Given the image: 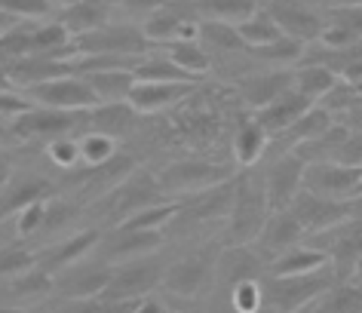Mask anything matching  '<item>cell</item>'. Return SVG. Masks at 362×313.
Returning a JSON list of instances; mask_svg holds the SVG:
<instances>
[{
  "mask_svg": "<svg viewBox=\"0 0 362 313\" xmlns=\"http://www.w3.org/2000/svg\"><path fill=\"white\" fill-rule=\"evenodd\" d=\"M267 215H270V206L264 194V178L240 175V182H233V200L228 212L230 246H255Z\"/></svg>",
  "mask_w": 362,
  "mask_h": 313,
  "instance_id": "1",
  "label": "cell"
},
{
  "mask_svg": "<svg viewBox=\"0 0 362 313\" xmlns=\"http://www.w3.org/2000/svg\"><path fill=\"white\" fill-rule=\"evenodd\" d=\"M153 47L141 34V25L114 19L98 31L80 34L71 40V59L74 56H144Z\"/></svg>",
  "mask_w": 362,
  "mask_h": 313,
  "instance_id": "2",
  "label": "cell"
},
{
  "mask_svg": "<svg viewBox=\"0 0 362 313\" xmlns=\"http://www.w3.org/2000/svg\"><path fill=\"white\" fill-rule=\"evenodd\" d=\"M334 267H322L316 273H304V276H267L264 283V298L267 304H274L276 313H298L304 310L307 304H316L325 292L332 289V280H334Z\"/></svg>",
  "mask_w": 362,
  "mask_h": 313,
  "instance_id": "3",
  "label": "cell"
},
{
  "mask_svg": "<svg viewBox=\"0 0 362 313\" xmlns=\"http://www.w3.org/2000/svg\"><path fill=\"white\" fill-rule=\"evenodd\" d=\"M200 19L187 4H175L166 0L160 10H153L148 19L141 22V34L148 37L153 49H166L172 43L181 40H200Z\"/></svg>",
  "mask_w": 362,
  "mask_h": 313,
  "instance_id": "4",
  "label": "cell"
},
{
  "mask_svg": "<svg viewBox=\"0 0 362 313\" xmlns=\"http://www.w3.org/2000/svg\"><path fill=\"white\" fill-rule=\"evenodd\" d=\"M304 191L347 203L353 194L362 191V166H347L338 160H310L304 166Z\"/></svg>",
  "mask_w": 362,
  "mask_h": 313,
  "instance_id": "5",
  "label": "cell"
},
{
  "mask_svg": "<svg viewBox=\"0 0 362 313\" xmlns=\"http://www.w3.org/2000/svg\"><path fill=\"white\" fill-rule=\"evenodd\" d=\"M233 169L224 163H212V160H178L169 163L160 172V191L169 194H200L209 187H218L224 182H230Z\"/></svg>",
  "mask_w": 362,
  "mask_h": 313,
  "instance_id": "6",
  "label": "cell"
},
{
  "mask_svg": "<svg viewBox=\"0 0 362 313\" xmlns=\"http://www.w3.org/2000/svg\"><path fill=\"white\" fill-rule=\"evenodd\" d=\"M261 6L274 16V22L283 28L288 40L310 47L320 40L325 28V16L320 6H313L310 0H261Z\"/></svg>",
  "mask_w": 362,
  "mask_h": 313,
  "instance_id": "7",
  "label": "cell"
},
{
  "mask_svg": "<svg viewBox=\"0 0 362 313\" xmlns=\"http://www.w3.org/2000/svg\"><path fill=\"white\" fill-rule=\"evenodd\" d=\"M22 93H28L31 102L40 105V108H56V111H71V114H89L93 108H98L86 77H80V74L47 80V83L22 89Z\"/></svg>",
  "mask_w": 362,
  "mask_h": 313,
  "instance_id": "8",
  "label": "cell"
},
{
  "mask_svg": "<svg viewBox=\"0 0 362 313\" xmlns=\"http://www.w3.org/2000/svg\"><path fill=\"white\" fill-rule=\"evenodd\" d=\"M163 271L166 267L153 264L151 255L135 258V261L126 264H114L111 283H107L102 301H135L141 295H151L163 283Z\"/></svg>",
  "mask_w": 362,
  "mask_h": 313,
  "instance_id": "9",
  "label": "cell"
},
{
  "mask_svg": "<svg viewBox=\"0 0 362 313\" xmlns=\"http://www.w3.org/2000/svg\"><path fill=\"white\" fill-rule=\"evenodd\" d=\"M304 166H307V160L301 154L286 150L264 172V194H267L270 212L288 209L295 203V196L304 191Z\"/></svg>",
  "mask_w": 362,
  "mask_h": 313,
  "instance_id": "10",
  "label": "cell"
},
{
  "mask_svg": "<svg viewBox=\"0 0 362 313\" xmlns=\"http://www.w3.org/2000/svg\"><path fill=\"white\" fill-rule=\"evenodd\" d=\"M114 267L105 261H80L74 267L59 273V280H52V289H56L62 298L68 301H95L102 298L107 283H111Z\"/></svg>",
  "mask_w": 362,
  "mask_h": 313,
  "instance_id": "11",
  "label": "cell"
},
{
  "mask_svg": "<svg viewBox=\"0 0 362 313\" xmlns=\"http://www.w3.org/2000/svg\"><path fill=\"white\" fill-rule=\"evenodd\" d=\"M295 212V218L301 221L304 228V237L310 234H320V230H329L334 225L350 218V209L347 203H338V200H325V196H316L310 191H301L295 196V203L288 206Z\"/></svg>",
  "mask_w": 362,
  "mask_h": 313,
  "instance_id": "12",
  "label": "cell"
},
{
  "mask_svg": "<svg viewBox=\"0 0 362 313\" xmlns=\"http://www.w3.org/2000/svg\"><path fill=\"white\" fill-rule=\"evenodd\" d=\"M98 240H102L98 230H77V234L62 237L59 243H52L47 252L37 258V267H43L47 273L56 276L62 271H68V267L86 261V258L98 249Z\"/></svg>",
  "mask_w": 362,
  "mask_h": 313,
  "instance_id": "13",
  "label": "cell"
},
{
  "mask_svg": "<svg viewBox=\"0 0 362 313\" xmlns=\"http://www.w3.org/2000/svg\"><path fill=\"white\" fill-rule=\"evenodd\" d=\"M160 243H163V234H157V230H132L120 225H117V230L107 240H98V246L105 249V264H111V267L153 255Z\"/></svg>",
  "mask_w": 362,
  "mask_h": 313,
  "instance_id": "14",
  "label": "cell"
},
{
  "mask_svg": "<svg viewBox=\"0 0 362 313\" xmlns=\"http://www.w3.org/2000/svg\"><path fill=\"white\" fill-rule=\"evenodd\" d=\"M310 108H313V102H307L301 93H295V89L288 86L286 93L276 95L270 105H264V108H258V111H252V117H255L261 126H264L270 141H274V138L283 136V132L292 129Z\"/></svg>",
  "mask_w": 362,
  "mask_h": 313,
  "instance_id": "15",
  "label": "cell"
},
{
  "mask_svg": "<svg viewBox=\"0 0 362 313\" xmlns=\"http://www.w3.org/2000/svg\"><path fill=\"white\" fill-rule=\"evenodd\" d=\"M298 243H304V228L301 221L295 218L292 209H279V212H270L264 228H261V234L255 240V249L261 252L264 261H270L274 255L286 252V249H292Z\"/></svg>",
  "mask_w": 362,
  "mask_h": 313,
  "instance_id": "16",
  "label": "cell"
},
{
  "mask_svg": "<svg viewBox=\"0 0 362 313\" xmlns=\"http://www.w3.org/2000/svg\"><path fill=\"white\" fill-rule=\"evenodd\" d=\"M209 280H215V264H206L203 255H194V258H181V261L169 264L163 271L160 285L172 295H181V298H197V295H203Z\"/></svg>",
  "mask_w": 362,
  "mask_h": 313,
  "instance_id": "17",
  "label": "cell"
},
{
  "mask_svg": "<svg viewBox=\"0 0 362 313\" xmlns=\"http://www.w3.org/2000/svg\"><path fill=\"white\" fill-rule=\"evenodd\" d=\"M65 74H74L71 61L52 59V56H28V59H16L6 65V80L16 89H31V86H40L47 80H56Z\"/></svg>",
  "mask_w": 362,
  "mask_h": 313,
  "instance_id": "18",
  "label": "cell"
},
{
  "mask_svg": "<svg viewBox=\"0 0 362 313\" xmlns=\"http://www.w3.org/2000/svg\"><path fill=\"white\" fill-rule=\"evenodd\" d=\"M83 114H71V111H56V108H34L31 114H25L13 123V129L22 138H59V136H71V129L77 126V120Z\"/></svg>",
  "mask_w": 362,
  "mask_h": 313,
  "instance_id": "19",
  "label": "cell"
},
{
  "mask_svg": "<svg viewBox=\"0 0 362 313\" xmlns=\"http://www.w3.org/2000/svg\"><path fill=\"white\" fill-rule=\"evenodd\" d=\"M194 89L197 83H139L135 80L129 108L135 114H160V111L175 108L178 102H185Z\"/></svg>",
  "mask_w": 362,
  "mask_h": 313,
  "instance_id": "20",
  "label": "cell"
},
{
  "mask_svg": "<svg viewBox=\"0 0 362 313\" xmlns=\"http://www.w3.org/2000/svg\"><path fill=\"white\" fill-rule=\"evenodd\" d=\"M329 255L320 252L316 246L310 243H298L292 249H286V252L274 255L267 261V276H274V280H279V276H304V273H316L322 271V267H329Z\"/></svg>",
  "mask_w": 362,
  "mask_h": 313,
  "instance_id": "21",
  "label": "cell"
},
{
  "mask_svg": "<svg viewBox=\"0 0 362 313\" xmlns=\"http://www.w3.org/2000/svg\"><path fill=\"white\" fill-rule=\"evenodd\" d=\"M59 25L65 28L71 37H80V34H89V31H98L102 25L114 22V10L107 0H77V4L59 10Z\"/></svg>",
  "mask_w": 362,
  "mask_h": 313,
  "instance_id": "22",
  "label": "cell"
},
{
  "mask_svg": "<svg viewBox=\"0 0 362 313\" xmlns=\"http://www.w3.org/2000/svg\"><path fill=\"white\" fill-rule=\"evenodd\" d=\"M288 86H292V68L261 71V74H249L240 80V98L252 111H258L274 102L276 95H283Z\"/></svg>",
  "mask_w": 362,
  "mask_h": 313,
  "instance_id": "23",
  "label": "cell"
},
{
  "mask_svg": "<svg viewBox=\"0 0 362 313\" xmlns=\"http://www.w3.org/2000/svg\"><path fill=\"white\" fill-rule=\"evenodd\" d=\"M270 148V136L264 132V126L255 120V117H246L233 129V138H230V154L233 160L243 166V169H252L261 163V157L267 154Z\"/></svg>",
  "mask_w": 362,
  "mask_h": 313,
  "instance_id": "24",
  "label": "cell"
},
{
  "mask_svg": "<svg viewBox=\"0 0 362 313\" xmlns=\"http://www.w3.org/2000/svg\"><path fill=\"white\" fill-rule=\"evenodd\" d=\"M43 196H49V184L43 175H13L10 184L0 191V221Z\"/></svg>",
  "mask_w": 362,
  "mask_h": 313,
  "instance_id": "25",
  "label": "cell"
},
{
  "mask_svg": "<svg viewBox=\"0 0 362 313\" xmlns=\"http://www.w3.org/2000/svg\"><path fill=\"white\" fill-rule=\"evenodd\" d=\"M80 77H86L98 105H129V95L135 86L132 71L114 68V71H95V74H80Z\"/></svg>",
  "mask_w": 362,
  "mask_h": 313,
  "instance_id": "26",
  "label": "cell"
},
{
  "mask_svg": "<svg viewBox=\"0 0 362 313\" xmlns=\"http://www.w3.org/2000/svg\"><path fill=\"white\" fill-rule=\"evenodd\" d=\"M338 83H341V77L334 74V71H329L325 65L298 61V65L292 68V89L295 93H301L307 102H313V105H320Z\"/></svg>",
  "mask_w": 362,
  "mask_h": 313,
  "instance_id": "27",
  "label": "cell"
},
{
  "mask_svg": "<svg viewBox=\"0 0 362 313\" xmlns=\"http://www.w3.org/2000/svg\"><path fill=\"white\" fill-rule=\"evenodd\" d=\"M191 10L200 22H224V25H240L261 6V0H191Z\"/></svg>",
  "mask_w": 362,
  "mask_h": 313,
  "instance_id": "28",
  "label": "cell"
},
{
  "mask_svg": "<svg viewBox=\"0 0 362 313\" xmlns=\"http://www.w3.org/2000/svg\"><path fill=\"white\" fill-rule=\"evenodd\" d=\"M237 31H240V37L246 40L249 56H252V52H261V49L274 47V43H279V40L286 37L283 28H279V25L274 22V16H270L264 6H258V10L252 13L246 22H240Z\"/></svg>",
  "mask_w": 362,
  "mask_h": 313,
  "instance_id": "29",
  "label": "cell"
},
{
  "mask_svg": "<svg viewBox=\"0 0 362 313\" xmlns=\"http://www.w3.org/2000/svg\"><path fill=\"white\" fill-rule=\"evenodd\" d=\"M135 80L139 83H200V80L187 77L163 49H151L141 59V65L135 68Z\"/></svg>",
  "mask_w": 362,
  "mask_h": 313,
  "instance_id": "30",
  "label": "cell"
},
{
  "mask_svg": "<svg viewBox=\"0 0 362 313\" xmlns=\"http://www.w3.org/2000/svg\"><path fill=\"white\" fill-rule=\"evenodd\" d=\"M163 52H166V56L175 61V65L185 71L187 77H194V80L206 77V71L212 68V56H209V49L203 47V40H181V43H172V47H166Z\"/></svg>",
  "mask_w": 362,
  "mask_h": 313,
  "instance_id": "31",
  "label": "cell"
},
{
  "mask_svg": "<svg viewBox=\"0 0 362 313\" xmlns=\"http://www.w3.org/2000/svg\"><path fill=\"white\" fill-rule=\"evenodd\" d=\"M181 215V206L178 203H151L144 209L132 212L126 221H120V228H132V230H157L163 234L172 221Z\"/></svg>",
  "mask_w": 362,
  "mask_h": 313,
  "instance_id": "32",
  "label": "cell"
},
{
  "mask_svg": "<svg viewBox=\"0 0 362 313\" xmlns=\"http://www.w3.org/2000/svg\"><path fill=\"white\" fill-rule=\"evenodd\" d=\"M120 154L117 150V138L107 136V132L89 129L86 136H80V163L89 169H102L107 163H114V157Z\"/></svg>",
  "mask_w": 362,
  "mask_h": 313,
  "instance_id": "33",
  "label": "cell"
},
{
  "mask_svg": "<svg viewBox=\"0 0 362 313\" xmlns=\"http://www.w3.org/2000/svg\"><path fill=\"white\" fill-rule=\"evenodd\" d=\"M200 40H203V47H212V49H221V52H237V56L246 52L249 56V47H246V40L240 37L237 25L203 22L200 25Z\"/></svg>",
  "mask_w": 362,
  "mask_h": 313,
  "instance_id": "34",
  "label": "cell"
},
{
  "mask_svg": "<svg viewBox=\"0 0 362 313\" xmlns=\"http://www.w3.org/2000/svg\"><path fill=\"white\" fill-rule=\"evenodd\" d=\"M264 304H267V298H264V283H261V276L240 280L230 285V310L233 313H261Z\"/></svg>",
  "mask_w": 362,
  "mask_h": 313,
  "instance_id": "35",
  "label": "cell"
},
{
  "mask_svg": "<svg viewBox=\"0 0 362 313\" xmlns=\"http://www.w3.org/2000/svg\"><path fill=\"white\" fill-rule=\"evenodd\" d=\"M47 215H49V196L34 200V203L25 206V209H19L16 212V230H19V237L43 234V228H47Z\"/></svg>",
  "mask_w": 362,
  "mask_h": 313,
  "instance_id": "36",
  "label": "cell"
},
{
  "mask_svg": "<svg viewBox=\"0 0 362 313\" xmlns=\"http://www.w3.org/2000/svg\"><path fill=\"white\" fill-rule=\"evenodd\" d=\"M37 267V255L28 252L22 246H10L0 249V280H16V276L28 273Z\"/></svg>",
  "mask_w": 362,
  "mask_h": 313,
  "instance_id": "37",
  "label": "cell"
},
{
  "mask_svg": "<svg viewBox=\"0 0 362 313\" xmlns=\"http://www.w3.org/2000/svg\"><path fill=\"white\" fill-rule=\"evenodd\" d=\"M34 108H37V105L31 102L28 93H22V89H16V86L0 89V120L16 123L19 117H25V114H31Z\"/></svg>",
  "mask_w": 362,
  "mask_h": 313,
  "instance_id": "38",
  "label": "cell"
},
{
  "mask_svg": "<svg viewBox=\"0 0 362 313\" xmlns=\"http://www.w3.org/2000/svg\"><path fill=\"white\" fill-rule=\"evenodd\" d=\"M49 160L59 169H74L80 166V136H59L47 145Z\"/></svg>",
  "mask_w": 362,
  "mask_h": 313,
  "instance_id": "39",
  "label": "cell"
},
{
  "mask_svg": "<svg viewBox=\"0 0 362 313\" xmlns=\"http://www.w3.org/2000/svg\"><path fill=\"white\" fill-rule=\"evenodd\" d=\"M114 16H123V22H135L141 25L153 10H160L166 0H107Z\"/></svg>",
  "mask_w": 362,
  "mask_h": 313,
  "instance_id": "40",
  "label": "cell"
},
{
  "mask_svg": "<svg viewBox=\"0 0 362 313\" xmlns=\"http://www.w3.org/2000/svg\"><path fill=\"white\" fill-rule=\"evenodd\" d=\"M322 16H325V22L341 25V28H347L350 34L362 37V4L359 6H347V10H329Z\"/></svg>",
  "mask_w": 362,
  "mask_h": 313,
  "instance_id": "41",
  "label": "cell"
},
{
  "mask_svg": "<svg viewBox=\"0 0 362 313\" xmlns=\"http://www.w3.org/2000/svg\"><path fill=\"white\" fill-rule=\"evenodd\" d=\"M129 313H169V307L153 295H141V298L129 301Z\"/></svg>",
  "mask_w": 362,
  "mask_h": 313,
  "instance_id": "42",
  "label": "cell"
},
{
  "mask_svg": "<svg viewBox=\"0 0 362 313\" xmlns=\"http://www.w3.org/2000/svg\"><path fill=\"white\" fill-rule=\"evenodd\" d=\"M313 6H320L322 13H329V10H347V6H359L362 0H310Z\"/></svg>",
  "mask_w": 362,
  "mask_h": 313,
  "instance_id": "43",
  "label": "cell"
},
{
  "mask_svg": "<svg viewBox=\"0 0 362 313\" xmlns=\"http://www.w3.org/2000/svg\"><path fill=\"white\" fill-rule=\"evenodd\" d=\"M10 178H13V166H10V160L0 154V191L10 184Z\"/></svg>",
  "mask_w": 362,
  "mask_h": 313,
  "instance_id": "44",
  "label": "cell"
},
{
  "mask_svg": "<svg viewBox=\"0 0 362 313\" xmlns=\"http://www.w3.org/2000/svg\"><path fill=\"white\" fill-rule=\"evenodd\" d=\"M16 22H19V19H13L10 13H4V10H0V40H4L6 34H10V28H13Z\"/></svg>",
  "mask_w": 362,
  "mask_h": 313,
  "instance_id": "45",
  "label": "cell"
},
{
  "mask_svg": "<svg viewBox=\"0 0 362 313\" xmlns=\"http://www.w3.org/2000/svg\"><path fill=\"white\" fill-rule=\"evenodd\" d=\"M0 313H31V310L22 307V304H0Z\"/></svg>",
  "mask_w": 362,
  "mask_h": 313,
  "instance_id": "46",
  "label": "cell"
},
{
  "mask_svg": "<svg viewBox=\"0 0 362 313\" xmlns=\"http://www.w3.org/2000/svg\"><path fill=\"white\" fill-rule=\"evenodd\" d=\"M350 276H356V283H362V258L356 264H353V271H350Z\"/></svg>",
  "mask_w": 362,
  "mask_h": 313,
  "instance_id": "47",
  "label": "cell"
},
{
  "mask_svg": "<svg viewBox=\"0 0 362 313\" xmlns=\"http://www.w3.org/2000/svg\"><path fill=\"white\" fill-rule=\"evenodd\" d=\"M52 6H59V10H65V6H71V4H77V0H49Z\"/></svg>",
  "mask_w": 362,
  "mask_h": 313,
  "instance_id": "48",
  "label": "cell"
},
{
  "mask_svg": "<svg viewBox=\"0 0 362 313\" xmlns=\"http://www.w3.org/2000/svg\"><path fill=\"white\" fill-rule=\"evenodd\" d=\"M175 4H191V0H175Z\"/></svg>",
  "mask_w": 362,
  "mask_h": 313,
  "instance_id": "49",
  "label": "cell"
},
{
  "mask_svg": "<svg viewBox=\"0 0 362 313\" xmlns=\"http://www.w3.org/2000/svg\"><path fill=\"white\" fill-rule=\"evenodd\" d=\"M169 313H187V310H169Z\"/></svg>",
  "mask_w": 362,
  "mask_h": 313,
  "instance_id": "50",
  "label": "cell"
}]
</instances>
